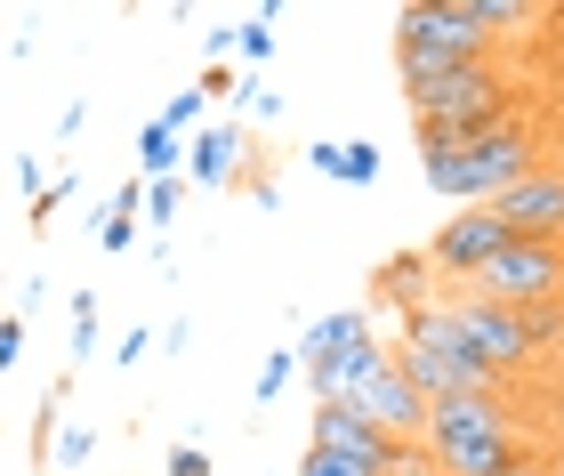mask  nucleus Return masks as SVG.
<instances>
[{
  "label": "nucleus",
  "instance_id": "a878e982",
  "mask_svg": "<svg viewBox=\"0 0 564 476\" xmlns=\"http://www.w3.org/2000/svg\"><path fill=\"white\" fill-rule=\"evenodd\" d=\"M17 186H33V194H48V170H41V154H24V162H17Z\"/></svg>",
  "mask_w": 564,
  "mask_h": 476
},
{
  "label": "nucleus",
  "instance_id": "ddd939ff",
  "mask_svg": "<svg viewBox=\"0 0 564 476\" xmlns=\"http://www.w3.org/2000/svg\"><path fill=\"white\" fill-rule=\"evenodd\" d=\"M177 170H186V145H177V130L145 121V130H138V178H177Z\"/></svg>",
  "mask_w": 564,
  "mask_h": 476
},
{
  "label": "nucleus",
  "instance_id": "7ed1b4c3",
  "mask_svg": "<svg viewBox=\"0 0 564 476\" xmlns=\"http://www.w3.org/2000/svg\"><path fill=\"white\" fill-rule=\"evenodd\" d=\"M412 97V121H435V113H468V106H500V97H532L517 57H492V65H459V73H420L403 82Z\"/></svg>",
  "mask_w": 564,
  "mask_h": 476
},
{
  "label": "nucleus",
  "instance_id": "5701e85b",
  "mask_svg": "<svg viewBox=\"0 0 564 476\" xmlns=\"http://www.w3.org/2000/svg\"><path fill=\"white\" fill-rule=\"evenodd\" d=\"M17 356H24V315L9 307V315H0V380L17 371Z\"/></svg>",
  "mask_w": 564,
  "mask_h": 476
},
{
  "label": "nucleus",
  "instance_id": "aec40b11",
  "mask_svg": "<svg viewBox=\"0 0 564 476\" xmlns=\"http://www.w3.org/2000/svg\"><path fill=\"white\" fill-rule=\"evenodd\" d=\"M73 186H82V170H65V178H48V194H33V227H48V218L73 203Z\"/></svg>",
  "mask_w": 564,
  "mask_h": 476
},
{
  "label": "nucleus",
  "instance_id": "bb28decb",
  "mask_svg": "<svg viewBox=\"0 0 564 476\" xmlns=\"http://www.w3.org/2000/svg\"><path fill=\"white\" fill-rule=\"evenodd\" d=\"M259 476H274V468H259Z\"/></svg>",
  "mask_w": 564,
  "mask_h": 476
},
{
  "label": "nucleus",
  "instance_id": "4be33fe9",
  "mask_svg": "<svg viewBox=\"0 0 564 476\" xmlns=\"http://www.w3.org/2000/svg\"><path fill=\"white\" fill-rule=\"evenodd\" d=\"M97 453V429H57V453H48V461H65V468H82Z\"/></svg>",
  "mask_w": 564,
  "mask_h": 476
},
{
  "label": "nucleus",
  "instance_id": "20e7f679",
  "mask_svg": "<svg viewBox=\"0 0 564 476\" xmlns=\"http://www.w3.org/2000/svg\"><path fill=\"white\" fill-rule=\"evenodd\" d=\"M364 339H379L364 307H330V315H315V323L299 332V371L315 380V404H339L347 364H355V347H364Z\"/></svg>",
  "mask_w": 564,
  "mask_h": 476
},
{
  "label": "nucleus",
  "instance_id": "393cba45",
  "mask_svg": "<svg viewBox=\"0 0 564 476\" xmlns=\"http://www.w3.org/2000/svg\"><path fill=\"white\" fill-rule=\"evenodd\" d=\"M170 476H210V453L202 444H170Z\"/></svg>",
  "mask_w": 564,
  "mask_h": 476
},
{
  "label": "nucleus",
  "instance_id": "f8f14e48",
  "mask_svg": "<svg viewBox=\"0 0 564 476\" xmlns=\"http://www.w3.org/2000/svg\"><path fill=\"white\" fill-rule=\"evenodd\" d=\"M306 162H315L323 178H339V186H379V145L371 138H315Z\"/></svg>",
  "mask_w": 564,
  "mask_h": 476
},
{
  "label": "nucleus",
  "instance_id": "6ab92c4d",
  "mask_svg": "<svg viewBox=\"0 0 564 476\" xmlns=\"http://www.w3.org/2000/svg\"><path fill=\"white\" fill-rule=\"evenodd\" d=\"M291 476H371V468H355L347 453H323V444H306V461H299Z\"/></svg>",
  "mask_w": 564,
  "mask_h": 476
},
{
  "label": "nucleus",
  "instance_id": "9d476101",
  "mask_svg": "<svg viewBox=\"0 0 564 476\" xmlns=\"http://www.w3.org/2000/svg\"><path fill=\"white\" fill-rule=\"evenodd\" d=\"M250 138L242 121H202V130L186 138V178L194 186H250Z\"/></svg>",
  "mask_w": 564,
  "mask_h": 476
},
{
  "label": "nucleus",
  "instance_id": "f3484780",
  "mask_svg": "<svg viewBox=\"0 0 564 476\" xmlns=\"http://www.w3.org/2000/svg\"><path fill=\"white\" fill-rule=\"evenodd\" d=\"M202 106H210V97H202V82H194V89H177L170 106H162V130H177V138H186L194 121H202Z\"/></svg>",
  "mask_w": 564,
  "mask_h": 476
},
{
  "label": "nucleus",
  "instance_id": "412c9836",
  "mask_svg": "<svg viewBox=\"0 0 564 476\" xmlns=\"http://www.w3.org/2000/svg\"><path fill=\"white\" fill-rule=\"evenodd\" d=\"M235 97H242V113H250V121H282V97H274V89L259 82V73H250V82H242Z\"/></svg>",
  "mask_w": 564,
  "mask_h": 476
},
{
  "label": "nucleus",
  "instance_id": "39448f33",
  "mask_svg": "<svg viewBox=\"0 0 564 476\" xmlns=\"http://www.w3.org/2000/svg\"><path fill=\"white\" fill-rule=\"evenodd\" d=\"M476 299H508V307H532V299H564V242H508L492 267L468 283Z\"/></svg>",
  "mask_w": 564,
  "mask_h": 476
},
{
  "label": "nucleus",
  "instance_id": "6e6552de",
  "mask_svg": "<svg viewBox=\"0 0 564 476\" xmlns=\"http://www.w3.org/2000/svg\"><path fill=\"white\" fill-rule=\"evenodd\" d=\"M484 210H500L517 242H564V154L541 162L532 178H517L500 203H484Z\"/></svg>",
  "mask_w": 564,
  "mask_h": 476
},
{
  "label": "nucleus",
  "instance_id": "423d86ee",
  "mask_svg": "<svg viewBox=\"0 0 564 476\" xmlns=\"http://www.w3.org/2000/svg\"><path fill=\"white\" fill-rule=\"evenodd\" d=\"M508 242H517V235H508L500 210H452L444 227L427 235V259H435V274H444V283H476V274L492 267Z\"/></svg>",
  "mask_w": 564,
  "mask_h": 476
},
{
  "label": "nucleus",
  "instance_id": "f257e3e1",
  "mask_svg": "<svg viewBox=\"0 0 564 476\" xmlns=\"http://www.w3.org/2000/svg\"><path fill=\"white\" fill-rule=\"evenodd\" d=\"M564 145H549V113L532 106L524 121H508L500 138H484V145H459V154H435L427 162V186L435 194H452L459 210H484V203H500L517 178H532L541 162H556Z\"/></svg>",
  "mask_w": 564,
  "mask_h": 476
},
{
  "label": "nucleus",
  "instance_id": "dca6fc26",
  "mask_svg": "<svg viewBox=\"0 0 564 476\" xmlns=\"http://www.w3.org/2000/svg\"><path fill=\"white\" fill-rule=\"evenodd\" d=\"M97 356V291H73V364Z\"/></svg>",
  "mask_w": 564,
  "mask_h": 476
},
{
  "label": "nucleus",
  "instance_id": "a211bd4d",
  "mask_svg": "<svg viewBox=\"0 0 564 476\" xmlns=\"http://www.w3.org/2000/svg\"><path fill=\"white\" fill-rule=\"evenodd\" d=\"M177 203H186V186H177V178H145V218H153V227H170Z\"/></svg>",
  "mask_w": 564,
  "mask_h": 476
},
{
  "label": "nucleus",
  "instance_id": "1a4fd4ad",
  "mask_svg": "<svg viewBox=\"0 0 564 476\" xmlns=\"http://www.w3.org/2000/svg\"><path fill=\"white\" fill-rule=\"evenodd\" d=\"M347 404L364 412L371 429H388L395 444H420V436H427V396H420L412 380H403V364H388V371H371V380L355 388Z\"/></svg>",
  "mask_w": 564,
  "mask_h": 476
},
{
  "label": "nucleus",
  "instance_id": "b1692460",
  "mask_svg": "<svg viewBox=\"0 0 564 476\" xmlns=\"http://www.w3.org/2000/svg\"><path fill=\"white\" fill-rule=\"evenodd\" d=\"M113 356H121V364H130V371H138V364L153 356V332H145V323H130V332H121V347H113Z\"/></svg>",
  "mask_w": 564,
  "mask_h": 476
},
{
  "label": "nucleus",
  "instance_id": "2eb2a0df",
  "mask_svg": "<svg viewBox=\"0 0 564 476\" xmlns=\"http://www.w3.org/2000/svg\"><path fill=\"white\" fill-rule=\"evenodd\" d=\"M291 371H299V347H274V356L259 364V380H250V404H259V412H267V404H274V396H282V388H291Z\"/></svg>",
  "mask_w": 564,
  "mask_h": 476
},
{
  "label": "nucleus",
  "instance_id": "9b49d317",
  "mask_svg": "<svg viewBox=\"0 0 564 476\" xmlns=\"http://www.w3.org/2000/svg\"><path fill=\"white\" fill-rule=\"evenodd\" d=\"M444 274H435L427 250H403V259L379 267V307H395V315H427V307H444Z\"/></svg>",
  "mask_w": 564,
  "mask_h": 476
},
{
  "label": "nucleus",
  "instance_id": "f03ea898",
  "mask_svg": "<svg viewBox=\"0 0 564 476\" xmlns=\"http://www.w3.org/2000/svg\"><path fill=\"white\" fill-rule=\"evenodd\" d=\"M500 41L476 24L468 0H403L395 9V65L403 82L420 73H459V65H492Z\"/></svg>",
  "mask_w": 564,
  "mask_h": 476
},
{
  "label": "nucleus",
  "instance_id": "4468645a",
  "mask_svg": "<svg viewBox=\"0 0 564 476\" xmlns=\"http://www.w3.org/2000/svg\"><path fill=\"white\" fill-rule=\"evenodd\" d=\"M274 24H282V9H259V17H242V24H235V48H242V57L259 65V73L274 65V41H282Z\"/></svg>",
  "mask_w": 564,
  "mask_h": 476
},
{
  "label": "nucleus",
  "instance_id": "0eeeda50",
  "mask_svg": "<svg viewBox=\"0 0 564 476\" xmlns=\"http://www.w3.org/2000/svg\"><path fill=\"white\" fill-rule=\"evenodd\" d=\"M306 444L347 453L355 468H371V476H403V468H412V453H420V444H395L388 429H371L355 404H315V436H306Z\"/></svg>",
  "mask_w": 564,
  "mask_h": 476
}]
</instances>
